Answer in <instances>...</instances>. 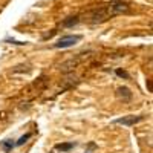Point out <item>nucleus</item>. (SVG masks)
Returning <instances> with one entry per match:
<instances>
[{"instance_id":"10","label":"nucleus","mask_w":153,"mask_h":153,"mask_svg":"<svg viewBox=\"0 0 153 153\" xmlns=\"http://www.w3.org/2000/svg\"><path fill=\"white\" fill-rule=\"evenodd\" d=\"M14 72L16 74L17 72H31V66L29 65H19V66H16Z\"/></svg>"},{"instance_id":"11","label":"nucleus","mask_w":153,"mask_h":153,"mask_svg":"<svg viewBox=\"0 0 153 153\" xmlns=\"http://www.w3.org/2000/svg\"><path fill=\"white\" fill-rule=\"evenodd\" d=\"M115 74H117L120 78H124V80H129L130 78V75L127 74L126 71H123V69H117V71H115Z\"/></svg>"},{"instance_id":"2","label":"nucleus","mask_w":153,"mask_h":153,"mask_svg":"<svg viewBox=\"0 0 153 153\" xmlns=\"http://www.w3.org/2000/svg\"><path fill=\"white\" fill-rule=\"evenodd\" d=\"M81 38H83L81 35H65V37H61L57 43H54V48H57V49L72 48V46H75L76 43H78Z\"/></svg>"},{"instance_id":"9","label":"nucleus","mask_w":153,"mask_h":153,"mask_svg":"<svg viewBox=\"0 0 153 153\" xmlns=\"http://www.w3.org/2000/svg\"><path fill=\"white\" fill-rule=\"evenodd\" d=\"M31 136H32L31 133H26V135H23V136H20V139H19V141L16 143V147H20V146H23L25 143H28V139H29Z\"/></svg>"},{"instance_id":"1","label":"nucleus","mask_w":153,"mask_h":153,"mask_svg":"<svg viewBox=\"0 0 153 153\" xmlns=\"http://www.w3.org/2000/svg\"><path fill=\"white\" fill-rule=\"evenodd\" d=\"M110 17H113V16H112V12L109 9V5L98 6L91 12V22L92 23H103V22L109 20Z\"/></svg>"},{"instance_id":"8","label":"nucleus","mask_w":153,"mask_h":153,"mask_svg":"<svg viewBox=\"0 0 153 153\" xmlns=\"http://www.w3.org/2000/svg\"><path fill=\"white\" fill-rule=\"evenodd\" d=\"M78 22H80L78 17H69V19H66L65 22H63V26L65 28H72V26H75V25H78Z\"/></svg>"},{"instance_id":"13","label":"nucleus","mask_w":153,"mask_h":153,"mask_svg":"<svg viewBox=\"0 0 153 153\" xmlns=\"http://www.w3.org/2000/svg\"><path fill=\"white\" fill-rule=\"evenodd\" d=\"M95 149H97V144L95 143H91V144H89V150L86 153H92V150H95Z\"/></svg>"},{"instance_id":"3","label":"nucleus","mask_w":153,"mask_h":153,"mask_svg":"<svg viewBox=\"0 0 153 153\" xmlns=\"http://www.w3.org/2000/svg\"><path fill=\"white\" fill-rule=\"evenodd\" d=\"M144 120H146L144 115H136V117H135V115H127V117L113 120V123H115V124H123V126H127V127H132V126L141 123V121H144Z\"/></svg>"},{"instance_id":"12","label":"nucleus","mask_w":153,"mask_h":153,"mask_svg":"<svg viewBox=\"0 0 153 153\" xmlns=\"http://www.w3.org/2000/svg\"><path fill=\"white\" fill-rule=\"evenodd\" d=\"M5 43H11V45H16V46H26V42H17V40H12V38H6Z\"/></svg>"},{"instance_id":"5","label":"nucleus","mask_w":153,"mask_h":153,"mask_svg":"<svg viewBox=\"0 0 153 153\" xmlns=\"http://www.w3.org/2000/svg\"><path fill=\"white\" fill-rule=\"evenodd\" d=\"M76 60H74V58H71V60H68V61H65L63 65L60 66V69H61V72H71L75 66H76Z\"/></svg>"},{"instance_id":"6","label":"nucleus","mask_w":153,"mask_h":153,"mask_svg":"<svg viewBox=\"0 0 153 153\" xmlns=\"http://www.w3.org/2000/svg\"><path fill=\"white\" fill-rule=\"evenodd\" d=\"M76 146V143H61V144H55V150L60 152H69Z\"/></svg>"},{"instance_id":"7","label":"nucleus","mask_w":153,"mask_h":153,"mask_svg":"<svg viewBox=\"0 0 153 153\" xmlns=\"http://www.w3.org/2000/svg\"><path fill=\"white\" fill-rule=\"evenodd\" d=\"M14 147H16V143L12 141V139H5V141L0 143V149H3L6 153H8V152H11Z\"/></svg>"},{"instance_id":"14","label":"nucleus","mask_w":153,"mask_h":153,"mask_svg":"<svg viewBox=\"0 0 153 153\" xmlns=\"http://www.w3.org/2000/svg\"><path fill=\"white\" fill-rule=\"evenodd\" d=\"M147 87H149V92H152V86H150V81H147Z\"/></svg>"},{"instance_id":"4","label":"nucleus","mask_w":153,"mask_h":153,"mask_svg":"<svg viewBox=\"0 0 153 153\" xmlns=\"http://www.w3.org/2000/svg\"><path fill=\"white\" fill-rule=\"evenodd\" d=\"M132 97H133V94L130 92L129 87L121 86V87L117 89V98H118V100H123V101H126V103H127V101L132 100Z\"/></svg>"}]
</instances>
